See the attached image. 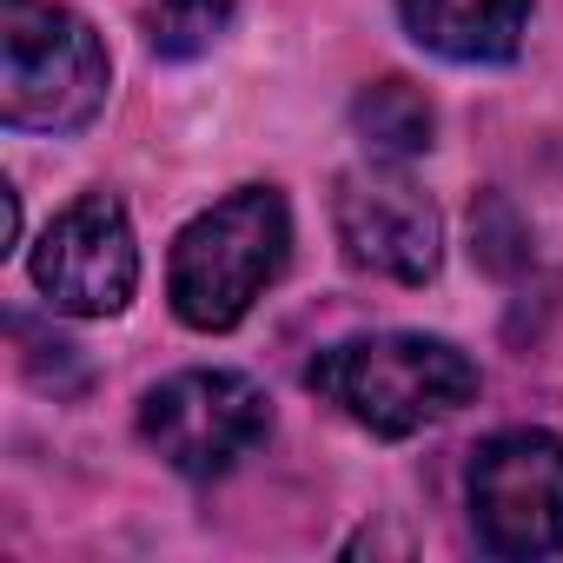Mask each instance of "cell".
Returning a JSON list of instances; mask_svg holds the SVG:
<instances>
[{
	"instance_id": "277c9868",
	"label": "cell",
	"mask_w": 563,
	"mask_h": 563,
	"mask_svg": "<svg viewBox=\"0 0 563 563\" xmlns=\"http://www.w3.org/2000/svg\"><path fill=\"white\" fill-rule=\"evenodd\" d=\"M471 530L490 556L530 563L563 550V438L556 431H497L471 451Z\"/></svg>"
},
{
	"instance_id": "3957f363",
	"label": "cell",
	"mask_w": 563,
	"mask_h": 563,
	"mask_svg": "<svg viewBox=\"0 0 563 563\" xmlns=\"http://www.w3.org/2000/svg\"><path fill=\"white\" fill-rule=\"evenodd\" d=\"M113 87L100 34L60 0H0V120L14 133H80Z\"/></svg>"
},
{
	"instance_id": "8992f818",
	"label": "cell",
	"mask_w": 563,
	"mask_h": 563,
	"mask_svg": "<svg viewBox=\"0 0 563 563\" xmlns=\"http://www.w3.org/2000/svg\"><path fill=\"white\" fill-rule=\"evenodd\" d=\"M332 225H339L345 258L358 272L391 278V286H424L444 265V212L398 159H372V166L339 173Z\"/></svg>"
},
{
	"instance_id": "7a4b0ae2",
	"label": "cell",
	"mask_w": 563,
	"mask_h": 563,
	"mask_svg": "<svg viewBox=\"0 0 563 563\" xmlns=\"http://www.w3.org/2000/svg\"><path fill=\"white\" fill-rule=\"evenodd\" d=\"M306 385L339 405L372 438H411L477 398V365L431 332H365L339 339L306 365Z\"/></svg>"
},
{
	"instance_id": "6da1fadb",
	"label": "cell",
	"mask_w": 563,
	"mask_h": 563,
	"mask_svg": "<svg viewBox=\"0 0 563 563\" xmlns=\"http://www.w3.org/2000/svg\"><path fill=\"white\" fill-rule=\"evenodd\" d=\"M292 258V212L278 186H239L179 225L166 258V299L192 332H232Z\"/></svg>"
},
{
	"instance_id": "ba28073f",
	"label": "cell",
	"mask_w": 563,
	"mask_h": 563,
	"mask_svg": "<svg viewBox=\"0 0 563 563\" xmlns=\"http://www.w3.org/2000/svg\"><path fill=\"white\" fill-rule=\"evenodd\" d=\"M405 34L457 67H504L523 47L530 0H398Z\"/></svg>"
},
{
	"instance_id": "9c48e42d",
	"label": "cell",
	"mask_w": 563,
	"mask_h": 563,
	"mask_svg": "<svg viewBox=\"0 0 563 563\" xmlns=\"http://www.w3.org/2000/svg\"><path fill=\"white\" fill-rule=\"evenodd\" d=\"M352 133L365 140V153L372 159H418V153H431V133H438V113H431V100L411 87V80H372V87H358V100H352Z\"/></svg>"
},
{
	"instance_id": "30bf717a",
	"label": "cell",
	"mask_w": 563,
	"mask_h": 563,
	"mask_svg": "<svg viewBox=\"0 0 563 563\" xmlns=\"http://www.w3.org/2000/svg\"><path fill=\"white\" fill-rule=\"evenodd\" d=\"M232 8H239V0H153L146 41H153L159 60H192V54H206L225 34Z\"/></svg>"
},
{
	"instance_id": "52a82bcc",
	"label": "cell",
	"mask_w": 563,
	"mask_h": 563,
	"mask_svg": "<svg viewBox=\"0 0 563 563\" xmlns=\"http://www.w3.org/2000/svg\"><path fill=\"white\" fill-rule=\"evenodd\" d=\"M34 286L67 319H120L140 292L133 219L113 192H80L34 245Z\"/></svg>"
},
{
	"instance_id": "5b68a950",
	"label": "cell",
	"mask_w": 563,
	"mask_h": 563,
	"mask_svg": "<svg viewBox=\"0 0 563 563\" xmlns=\"http://www.w3.org/2000/svg\"><path fill=\"white\" fill-rule=\"evenodd\" d=\"M272 431V398L245 372H173L140 398V438L192 484L225 477Z\"/></svg>"
}]
</instances>
